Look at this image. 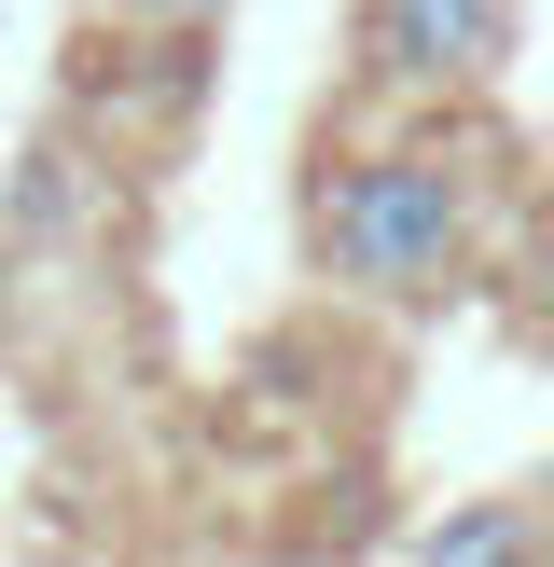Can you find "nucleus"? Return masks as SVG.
<instances>
[{
	"mask_svg": "<svg viewBox=\"0 0 554 567\" xmlns=\"http://www.w3.org/2000/svg\"><path fill=\"white\" fill-rule=\"evenodd\" d=\"M471 249V194L443 153H332L319 166V264L347 291H443Z\"/></svg>",
	"mask_w": 554,
	"mask_h": 567,
	"instance_id": "obj_1",
	"label": "nucleus"
},
{
	"mask_svg": "<svg viewBox=\"0 0 554 567\" xmlns=\"http://www.w3.org/2000/svg\"><path fill=\"white\" fill-rule=\"evenodd\" d=\"M513 42H526V0H360V70L402 83V97L499 83Z\"/></svg>",
	"mask_w": 554,
	"mask_h": 567,
	"instance_id": "obj_2",
	"label": "nucleus"
},
{
	"mask_svg": "<svg viewBox=\"0 0 554 567\" xmlns=\"http://www.w3.org/2000/svg\"><path fill=\"white\" fill-rule=\"evenodd\" d=\"M430 554H541V513H458V526H430Z\"/></svg>",
	"mask_w": 554,
	"mask_h": 567,
	"instance_id": "obj_3",
	"label": "nucleus"
},
{
	"mask_svg": "<svg viewBox=\"0 0 554 567\" xmlns=\"http://www.w3.org/2000/svg\"><path fill=\"white\" fill-rule=\"evenodd\" d=\"M138 14H166V28H208V14H222V0H138Z\"/></svg>",
	"mask_w": 554,
	"mask_h": 567,
	"instance_id": "obj_4",
	"label": "nucleus"
},
{
	"mask_svg": "<svg viewBox=\"0 0 554 567\" xmlns=\"http://www.w3.org/2000/svg\"><path fill=\"white\" fill-rule=\"evenodd\" d=\"M0 291H14V249H0Z\"/></svg>",
	"mask_w": 554,
	"mask_h": 567,
	"instance_id": "obj_5",
	"label": "nucleus"
}]
</instances>
